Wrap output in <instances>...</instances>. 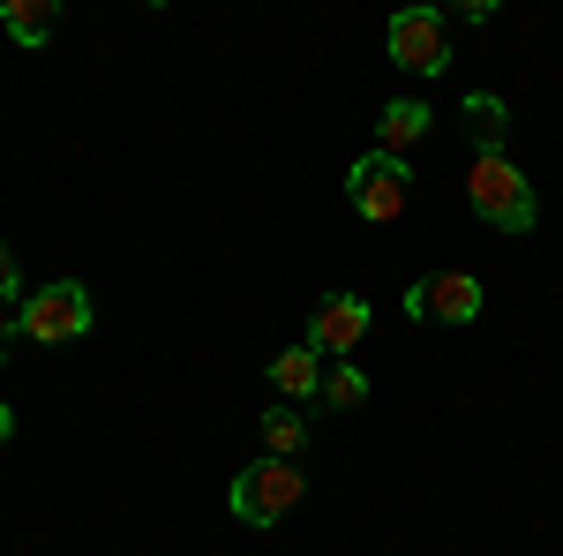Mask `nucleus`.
I'll list each match as a JSON object with an SVG mask.
<instances>
[{
	"label": "nucleus",
	"instance_id": "obj_11",
	"mask_svg": "<svg viewBox=\"0 0 563 556\" xmlns=\"http://www.w3.org/2000/svg\"><path fill=\"white\" fill-rule=\"evenodd\" d=\"M301 444H308L301 406H271V414H263V459H301Z\"/></svg>",
	"mask_w": 563,
	"mask_h": 556
},
{
	"label": "nucleus",
	"instance_id": "obj_10",
	"mask_svg": "<svg viewBox=\"0 0 563 556\" xmlns=\"http://www.w3.org/2000/svg\"><path fill=\"white\" fill-rule=\"evenodd\" d=\"M53 23H60L53 0H8V8H0V31H8L15 45H45V39H53Z\"/></svg>",
	"mask_w": 563,
	"mask_h": 556
},
{
	"label": "nucleus",
	"instance_id": "obj_5",
	"mask_svg": "<svg viewBox=\"0 0 563 556\" xmlns=\"http://www.w3.org/2000/svg\"><path fill=\"white\" fill-rule=\"evenodd\" d=\"M384 39H390V61H398L406 76H443V68H451V31H443L435 8H398Z\"/></svg>",
	"mask_w": 563,
	"mask_h": 556
},
{
	"label": "nucleus",
	"instance_id": "obj_1",
	"mask_svg": "<svg viewBox=\"0 0 563 556\" xmlns=\"http://www.w3.org/2000/svg\"><path fill=\"white\" fill-rule=\"evenodd\" d=\"M466 204H474V218H481V226H496V233H526V226H533V211H541V204H533V181H526L504 151H488V159L474 151Z\"/></svg>",
	"mask_w": 563,
	"mask_h": 556
},
{
	"label": "nucleus",
	"instance_id": "obj_2",
	"mask_svg": "<svg viewBox=\"0 0 563 556\" xmlns=\"http://www.w3.org/2000/svg\"><path fill=\"white\" fill-rule=\"evenodd\" d=\"M301 467L294 459H256V467L233 473V519L241 526H278V519L301 504Z\"/></svg>",
	"mask_w": 563,
	"mask_h": 556
},
{
	"label": "nucleus",
	"instance_id": "obj_12",
	"mask_svg": "<svg viewBox=\"0 0 563 556\" xmlns=\"http://www.w3.org/2000/svg\"><path fill=\"white\" fill-rule=\"evenodd\" d=\"M466 129H474L481 159H488V151H504V129H511V113H504V98H488V90H474V98H466Z\"/></svg>",
	"mask_w": 563,
	"mask_h": 556
},
{
	"label": "nucleus",
	"instance_id": "obj_7",
	"mask_svg": "<svg viewBox=\"0 0 563 556\" xmlns=\"http://www.w3.org/2000/svg\"><path fill=\"white\" fill-rule=\"evenodd\" d=\"M413 316H443V324H474L481 316V279L474 271H443V279H413L406 294Z\"/></svg>",
	"mask_w": 563,
	"mask_h": 556
},
{
	"label": "nucleus",
	"instance_id": "obj_8",
	"mask_svg": "<svg viewBox=\"0 0 563 556\" xmlns=\"http://www.w3.org/2000/svg\"><path fill=\"white\" fill-rule=\"evenodd\" d=\"M435 129V113L421 106V98H390L384 106V121H376V151H390V159H406L421 135Z\"/></svg>",
	"mask_w": 563,
	"mask_h": 556
},
{
	"label": "nucleus",
	"instance_id": "obj_4",
	"mask_svg": "<svg viewBox=\"0 0 563 556\" xmlns=\"http://www.w3.org/2000/svg\"><path fill=\"white\" fill-rule=\"evenodd\" d=\"M346 196H353V211L368 218V226H390V218H406L413 173H406V159H390V151H368V159H353Z\"/></svg>",
	"mask_w": 563,
	"mask_h": 556
},
{
	"label": "nucleus",
	"instance_id": "obj_13",
	"mask_svg": "<svg viewBox=\"0 0 563 556\" xmlns=\"http://www.w3.org/2000/svg\"><path fill=\"white\" fill-rule=\"evenodd\" d=\"M361 399H368V377H361V369H346V361H339V369H331V377H323V406H331V414H353V406H361Z\"/></svg>",
	"mask_w": 563,
	"mask_h": 556
},
{
	"label": "nucleus",
	"instance_id": "obj_3",
	"mask_svg": "<svg viewBox=\"0 0 563 556\" xmlns=\"http://www.w3.org/2000/svg\"><path fill=\"white\" fill-rule=\"evenodd\" d=\"M90 324H98V308H90V294L76 286V279L38 286V294L23 301V316H15V331H23L31 346H68V339H84Z\"/></svg>",
	"mask_w": 563,
	"mask_h": 556
},
{
	"label": "nucleus",
	"instance_id": "obj_6",
	"mask_svg": "<svg viewBox=\"0 0 563 556\" xmlns=\"http://www.w3.org/2000/svg\"><path fill=\"white\" fill-rule=\"evenodd\" d=\"M368 316H376V308H368L361 294H323L316 316H308V346L339 361V353H353V346L368 339Z\"/></svg>",
	"mask_w": 563,
	"mask_h": 556
},
{
	"label": "nucleus",
	"instance_id": "obj_14",
	"mask_svg": "<svg viewBox=\"0 0 563 556\" xmlns=\"http://www.w3.org/2000/svg\"><path fill=\"white\" fill-rule=\"evenodd\" d=\"M0 301H23V279H15V257H8V241H0Z\"/></svg>",
	"mask_w": 563,
	"mask_h": 556
},
{
	"label": "nucleus",
	"instance_id": "obj_9",
	"mask_svg": "<svg viewBox=\"0 0 563 556\" xmlns=\"http://www.w3.org/2000/svg\"><path fill=\"white\" fill-rule=\"evenodd\" d=\"M271 391H278L286 406H294V399H316V391H323V353H316L308 339L286 346V353L271 361Z\"/></svg>",
	"mask_w": 563,
	"mask_h": 556
},
{
	"label": "nucleus",
	"instance_id": "obj_15",
	"mask_svg": "<svg viewBox=\"0 0 563 556\" xmlns=\"http://www.w3.org/2000/svg\"><path fill=\"white\" fill-rule=\"evenodd\" d=\"M8 428H15V414H8V399H0V444H8Z\"/></svg>",
	"mask_w": 563,
	"mask_h": 556
}]
</instances>
